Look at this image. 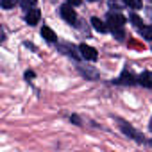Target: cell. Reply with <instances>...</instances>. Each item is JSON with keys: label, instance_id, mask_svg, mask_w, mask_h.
Returning <instances> with one entry per match:
<instances>
[{"label": "cell", "instance_id": "6da1fadb", "mask_svg": "<svg viewBox=\"0 0 152 152\" xmlns=\"http://www.w3.org/2000/svg\"><path fill=\"white\" fill-rule=\"evenodd\" d=\"M107 23H109L111 32H113L118 39H122V38H124V25L127 23L125 16H122V15H118V13H109V15H107Z\"/></svg>", "mask_w": 152, "mask_h": 152}, {"label": "cell", "instance_id": "7a4b0ae2", "mask_svg": "<svg viewBox=\"0 0 152 152\" xmlns=\"http://www.w3.org/2000/svg\"><path fill=\"white\" fill-rule=\"evenodd\" d=\"M59 13H61V16H63L68 23H75V22H77V13L72 9V4H64V6H61Z\"/></svg>", "mask_w": 152, "mask_h": 152}, {"label": "cell", "instance_id": "3957f363", "mask_svg": "<svg viewBox=\"0 0 152 152\" xmlns=\"http://www.w3.org/2000/svg\"><path fill=\"white\" fill-rule=\"evenodd\" d=\"M79 52H81V56H83L84 59H88V61H97V57H99V54H97V50H95L93 47H90V45H86V43H83V45H79Z\"/></svg>", "mask_w": 152, "mask_h": 152}, {"label": "cell", "instance_id": "277c9868", "mask_svg": "<svg viewBox=\"0 0 152 152\" xmlns=\"http://www.w3.org/2000/svg\"><path fill=\"white\" fill-rule=\"evenodd\" d=\"M39 18H41V13H39V9H29L27 11V15H25V22L29 23V25H36L38 22H39Z\"/></svg>", "mask_w": 152, "mask_h": 152}, {"label": "cell", "instance_id": "5b68a950", "mask_svg": "<svg viewBox=\"0 0 152 152\" xmlns=\"http://www.w3.org/2000/svg\"><path fill=\"white\" fill-rule=\"evenodd\" d=\"M115 83H118V84H129V86H131V84H134V83H136V77H134V75H132L129 70H125V72L122 73V77H120V79H116Z\"/></svg>", "mask_w": 152, "mask_h": 152}, {"label": "cell", "instance_id": "8992f818", "mask_svg": "<svg viewBox=\"0 0 152 152\" xmlns=\"http://www.w3.org/2000/svg\"><path fill=\"white\" fill-rule=\"evenodd\" d=\"M120 127H122V131H124V132H125L127 136H132V138H134L136 141H143L141 134H140L138 131H134V129H132L131 125H127V124H124V122H122V124H120Z\"/></svg>", "mask_w": 152, "mask_h": 152}, {"label": "cell", "instance_id": "52a82bcc", "mask_svg": "<svg viewBox=\"0 0 152 152\" xmlns=\"http://www.w3.org/2000/svg\"><path fill=\"white\" fill-rule=\"evenodd\" d=\"M138 83H140L141 86L152 90V72H143L140 77H138Z\"/></svg>", "mask_w": 152, "mask_h": 152}, {"label": "cell", "instance_id": "ba28073f", "mask_svg": "<svg viewBox=\"0 0 152 152\" xmlns=\"http://www.w3.org/2000/svg\"><path fill=\"white\" fill-rule=\"evenodd\" d=\"M91 25H93V29H95L97 32H106V31H107V25H106L100 18H97V16L91 18Z\"/></svg>", "mask_w": 152, "mask_h": 152}, {"label": "cell", "instance_id": "9c48e42d", "mask_svg": "<svg viewBox=\"0 0 152 152\" xmlns=\"http://www.w3.org/2000/svg\"><path fill=\"white\" fill-rule=\"evenodd\" d=\"M41 36H43V38H45L47 41H50V43L57 39V36L54 34V31H52L50 27H43V29H41Z\"/></svg>", "mask_w": 152, "mask_h": 152}, {"label": "cell", "instance_id": "30bf717a", "mask_svg": "<svg viewBox=\"0 0 152 152\" xmlns=\"http://www.w3.org/2000/svg\"><path fill=\"white\" fill-rule=\"evenodd\" d=\"M140 34H141L145 39L152 41V25H143V27L140 29Z\"/></svg>", "mask_w": 152, "mask_h": 152}, {"label": "cell", "instance_id": "8fae6325", "mask_svg": "<svg viewBox=\"0 0 152 152\" xmlns=\"http://www.w3.org/2000/svg\"><path fill=\"white\" fill-rule=\"evenodd\" d=\"M18 4H20L23 9L29 11V9H32V7L36 6V0H18Z\"/></svg>", "mask_w": 152, "mask_h": 152}, {"label": "cell", "instance_id": "7c38bea8", "mask_svg": "<svg viewBox=\"0 0 152 152\" xmlns=\"http://www.w3.org/2000/svg\"><path fill=\"white\" fill-rule=\"evenodd\" d=\"M125 4H127L129 7H132V9H140V7L143 6L141 0H125Z\"/></svg>", "mask_w": 152, "mask_h": 152}, {"label": "cell", "instance_id": "4fadbf2b", "mask_svg": "<svg viewBox=\"0 0 152 152\" xmlns=\"http://www.w3.org/2000/svg\"><path fill=\"white\" fill-rule=\"evenodd\" d=\"M16 2H18V0H2V2H0V6H2L4 9H11V7H15Z\"/></svg>", "mask_w": 152, "mask_h": 152}, {"label": "cell", "instance_id": "5bb4252c", "mask_svg": "<svg viewBox=\"0 0 152 152\" xmlns=\"http://www.w3.org/2000/svg\"><path fill=\"white\" fill-rule=\"evenodd\" d=\"M131 22H132V23H134V27H138V29H141V27H143L141 18H140L138 15H131Z\"/></svg>", "mask_w": 152, "mask_h": 152}, {"label": "cell", "instance_id": "9a60e30c", "mask_svg": "<svg viewBox=\"0 0 152 152\" xmlns=\"http://www.w3.org/2000/svg\"><path fill=\"white\" fill-rule=\"evenodd\" d=\"M68 4H72V6H79L81 0H68Z\"/></svg>", "mask_w": 152, "mask_h": 152}, {"label": "cell", "instance_id": "2e32d148", "mask_svg": "<svg viewBox=\"0 0 152 152\" xmlns=\"http://www.w3.org/2000/svg\"><path fill=\"white\" fill-rule=\"evenodd\" d=\"M25 77H27V79H31V77H34V73H32V72H27V73H25Z\"/></svg>", "mask_w": 152, "mask_h": 152}, {"label": "cell", "instance_id": "e0dca14e", "mask_svg": "<svg viewBox=\"0 0 152 152\" xmlns=\"http://www.w3.org/2000/svg\"><path fill=\"white\" fill-rule=\"evenodd\" d=\"M150 131H152V120H150Z\"/></svg>", "mask_w": 152, "mask_h": 152}, {"label": "cell", "instance_id": "ac0fdd59", "mask_svg": "<svg viewBox=\"0 0 152 152\" xmlns=\"http://www.w3.org/2000/svg\"><path fill=\"white\" fill-rule=\"evenodd\" d=\"M90 2H97V0H90Z\"/></svg>", "mask_w": 152, "mask_h": 152}, {"label": "cell", "instance_id": "d6986e66", "mask_svg": "<svg viewBox=\"0 0 152 152\" xmlns=\"http://www.w3.org/2000/svg\"><path fill=\"white\" fill-rule=\"evenodd\" d=\"M150 2H152V0H150Z\"/></svg>", "mask_w": 152, "mask_h": 152}, {"label": "cell", "instance_id": "ffe728a7", "mask_svg": "<svg viewBox=\"0 0 152 152\" xmlns=\"http://www.w3.org/2000/svg\"><path fill=\"white\" fill-rule=\"evenodd\" d=\"M150 143H152V141H150Z\"/></svg>", "mask_w": 152, "mask_h": 152}]
</instances>
